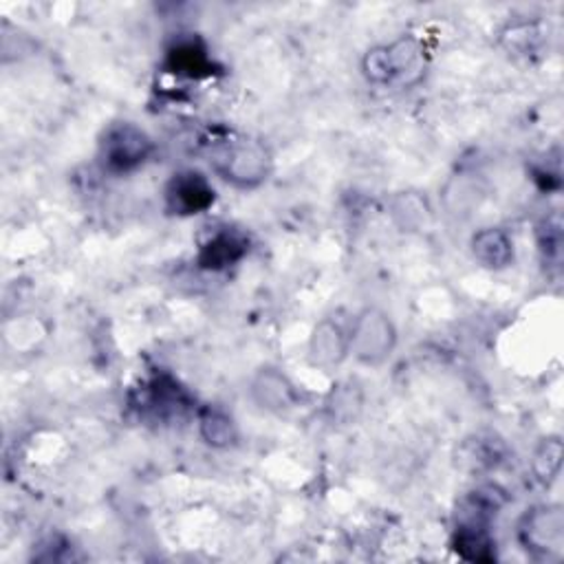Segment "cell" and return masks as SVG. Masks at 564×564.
<instances>
[{"instance_id":"obj_10","label":"cell","mask_w":564,"mask_h":564,"mask_svg":"<svg viewBox=\"0 0 564 564\" xmlns=\"http://www.w3.org/2000/svg\"><path fill=\"white\" fill-rule=\"evenodd\" d=\"M474 259L488 270H505L514 261V248L510 236L499 227H488L472 238Z\"/></svg>"},{"instance_id":"obj_12","label":"cell","mask_w":564,"mask_h":564,"mask_svg":"<svg viewBox=\"0 0 564 564\" xmlns=\"http://www.w3.org/2000/svg\"><path fill=\"white\" fill-rule=\"evenodd\" d=\"M201 435L203 439L214 446V448H227L236 441V428L231 417H227L223 411L216 409H205L201 413Z\"/></svg>"},{"instance_id":"obj_4","label":"cell","mask_w":564,"mask_h":564,"mask_svg":"<svg viewBox=\"0 0 564 564\" xmlns=\"http://www.w3.org/2000/svg\"><path fill=\"white\" fill-rule=\"evenodd\" d=\"M152 152V141L133 124H120L109 130L104 141V161L115 173H128L141 166Z\"/></svg>"},{"instance_id":"obj_9","label":"cell","mask_w":564,"mask_h":564,"mask_svg":"<svg viewBox=\"0 0 564 564\" xmlns=\"http://www.w3.org/2000/svg\"><path fill=\"white\" fill-rule=\"evenodd\" d=\"M490 523L459 521L454 534V551L469 562H492L497 557L494 540L488 529Z\"/></svg>"},{"instance_id":"obj_3","label":"cell","mask_w":564,"mask_h":564,"mask_svg":"<svg viewBox=\"0 0 564 564\" xmlns=\"http://www.w3.org/2000/svg\"><path fill=\"white\" fill-rule=\"evenodd\" d=\"M218 173L240 188H254L270 173V154L259 141H236L216 159Z\"/></svg>"},{"instance_id":"obj_1","label":"cell","mask_w":564,"mask_h":564,"mask_svg":"<svg viewBox=\"0 0 564 564\" xmlns=\"http://www.w3.org/2000/svg\"><path fill=\"white\" fill-rule=\"evenodd\" d=\"M521 544L536 557L557 560L564 547V512L560 505L529 510L518 525Z\"/></svg>"},{"instance_id":"obj_8","label":"cell","mask_w":564,"mask_h":564,"mask_svg":"<svg viewBox=\"0 0 564 564\" xmlns=\"http://www.w3.org/2000/svg\"><path fill=\"white\" fill-rule=\"evenodd\" d=\"M349 351H351L349 336H344L342 327L331 319L319 322L309 344L311 362L317 366H334L340 364Z\"/></svg>"},{"instance_id":"obj_13","label":"cell","mask_w":564,"mask_h":564,"mask_svg":"<svg viewBox=\"0 0 564 564\" xmlns=\"http://www.w3.org/2000/svg\"><path fill=\"white\" fill-rule=\"evenodd\" d=\"M562 465V441L557 437L544 439L534 456V472L542 482H551Z\"/></svg>"},{"instance_id":"obj_2","label":"cell","mask_w":564,"mask_h":564,"mask_svg":"<svg viewBox=\"0 0 564 564\" xmlns=\"http://www.w3.org/2000/svg\"><path fill=\"white\" fill-rule=\"evenodd\" d=\"M351 351L364 364L377 366L390 358L397 344V331L390 317L379 309H364L358 317L349 336Z\"/></svg>"},{"instance_id":"obj_11","label":"cell","mask_w":564,"mask_h":564,"mask_svg":"<svg viewBox=\"0 0 564 564\" xmlns=\"http://www.w3.org/2000/svg\"><path fill=\"white\" fill-rule=\"evenodd\" d=\"M246 250H248L246 240H240L236 234L225 231V234L214 236L210 243L203 248V252L199 256V263L205 270H225L231 263H236L240 256H243Z\"/></svg>"},{"instance_id":"obj_7","label":"cell","mask_w":564,"mask_h":564,"mask_svg":"<svg viewBox=\"0 0 564 564\" xmlns=\"http://www.w3.org/2000/svg\"><path fill=\"white\" fill-rule=\"evenodd\" d=\"M252 399L263 411L283 413L296 404L293 384L276 368H263L252 379Z\"/></svg>"},{"instance_id":"obj_5","label":"cell","mask_w":564,"mask_h":564,"mask_svg":"<svg viewBox=\"0 0 564 564\" xmlns=\"http://www.w3.org/2000/svg\"><path fill=\"white\" fill-rule=\"evenodd\" d=\"M388 62V83H399L401 87L417 85L426 71L424 47L417 38H401L390 47H384Z\"/></svg>"},{"instance_id":"obj_14","label":"cell","mask_w":564,"mask_h":564,"mask_svg":"<svg viewBox=\"0 0 564 564\" xmlns=\"http://www.w3.org/2000/svg\"><path fill=\"white\" fill-rule=\"evenodd\" d=\"M175 58V68L177 71H188L192 75H197V71H203L208 66V60L201 51H197L192 45L186 47V49H177L173 53Z\"/></svg>"},{"instance_id":"obj_6","label":"cell","mask_w":564,"mask_h":564,"mask_svg":"<svg viewBox=\"0 0 564 564\" xmlns=\"http://www.w3.org/2000/svg\"><path fill=\"white\" fill-rule=\"evenodd\" d=\"M214 201V190L199 173H181L168 186V203L177 214H199Z\"/></svg>"}]
</instances>
